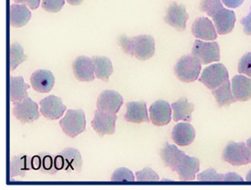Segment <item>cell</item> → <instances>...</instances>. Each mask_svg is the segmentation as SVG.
Masks as SVG:
<instances>
[{
	"label": "cell",
	"instance_id": "obj_1",
	"mask_svg": "<svg viewBox=\"0 0 251 190\" xmlns=\"http://www.w3.org/2000/svg\"><path fill=\"white\" fill-rule=\"evenodd\" d=\"M118 40L124 53L135 57L139 60L151 59L155 52L154 40L148 35H140L133 38L121 35Z\"/></svg>",
	"mask_w": 251,
	"mask_h": 190
},
{
	"label": "cell",
	"instance_id": "obj_2",
	"mask_svg": "<svg viewBox=\"0 0 251 190\" xmlns=\"http://www.w3.org/2000/svg\"><path fill=\"white\" fill-rule=\"evenodd\" d=\"M201 72V62L193 55L181 57L175 66V73L177 79L185 83L194 82L199 79Z\"/></svg>",
	"mask_w": 251,
	"mask_h": 190
},
{
	"label": "cell",
	"instance_id": "obj_3",
	"mask_svg": "<svg viewBox=\"0 0 251 190\" xmlns=\"http://www.w3.org/2000/svg\"><path fill=\"white\" fill-rule=\"evenodd\" d=\"M60 127L69 137L75 138L86 130L85 113L82 110H67L64 117L60 119Z\"/></svg>",
	"mask_w": 251,
	"mask_h": 190
},
{
	"label": "cell",
	"instance_id": "obj_4",
	"mask_svg": "<svg viewBox=\"0 0 251 190\" xmlns=\"http://www.w3.org/2000/svg\"><path fill=\"white\" fill-rule=\"evenodd\" d=\"M229 81L228 72L221 63L207 66L202 72L199 81L209 90H215Z\"/></svg>",
	"mask_w": 251,
	"mask_h": 190
},
{
	"label": "cell",
	"instance_id": "obj_5",
	"mask_svg": "<svg viewBox=\"0 0 251 190\" xmlns=\"http://www.w3.org/2000/svg\"><path fill=\"white\" fill-rule=\"evenodd\" d=\"M192 55L199 59L201 64H209L220 60V48L218 42H204L197 40L192 48Z\"/></svg>",
	"mask_w": 251,
	"mask_h": 190
},
{
	"label": "cell",
	"instance_id": "obj_6",
	"mask_svg": "<svg viewBox=\"0 0 251 190\" xmlns=\"http://www.w3.org/2000/svg\"><path fill=\"white\" fill-rule=\"evenodd\" d=\"M12 113L22 124H31L40 118L39 105L29 97L13 103Z\"/></svg>",
	"mask_w": 251,
	"mask_h": 190
},
{
	"label": "cell",
	"instance_id": "obj_7",
	"mask_svg": "<svg viewBox=\"0 0 251 190\" xmlns=\"http://www.w3.org/2000/svg\"><path fill=\"white\" fill-rule=\"evenodd\" d=\"M222 159L234 166L250 164V151L245 143L229 142L222 154Z\"/></svg>",
	"mask_w": 251,
	"mask_h": 190
},
{
	"label": "cell",
	"instance_id": "obj_8",
	"mask_svg": "<svg viewBox=\"0 0 251 190\" xmlns=\"http://www.w3.org/2000/svg\"><path fill=\"white\" fill-rule=\"evenodd\" d=\"M117 120L116 113L101 111L97 109L94 112L92 126L100 136L105 135H113L115 133V124Z\"/></svg>",
	"mask_w": 251,
	"mask_h": 190
},
{
	"label": "cell",
	"instance_id": "obj_9",
	"mask_svg": "<svg viewBox=\"0 0 251 190\" xmlns=\"http://www.w3.org/2000/svg\"><path fill=\"white\" fill-rule=\"evenodd\" d=\"M40 113L49 120L61 118L67 111L66 106L62 104L60 97L50 95L40 102Z\"/></svg>",
	"mask_w": 251,
	"mask_h": 190
},
{
	"label": "cell",
	"instance_id": "obj_10",
	"mask_svg": "<svg viewBox=\"0 0 251 190\" xmlns=\"http://www.w3.org/2000/svg\"><path fill=\"white\" fill-rule=\"evenodd\" d=\"M188 14L185 10V6L178 5L172 2L167 7L165 14V21L171 27H174L179 31H184L186 27V21L188 20Z\"/></svg>",
	"mask_w": 251,
	"mask_h": 190
},
{
	"label": "cell",
	"instance_id": "obj_11",
	"mask_svg": "<svg viewBox=\"0 0 251 190\" xmlns=\"http://www.w3.org/2000/svg\"><path fill=\"white\" fill-rule=\"evenodd\" d=\"M149 114L152 125L155 126L167 125L172 119L171 105L163 100L156 101L150 106Z\"/></svg>",
	"mask_w": 251,
	"mask_h": 190
},
{
	"label": "cell",
	"instance_id": "obj_12",
	"mask_svg": "<svg viewBox=\"0 0 251 190\" xmlns=\"http://www.w3.org/2000/svg\"><path fill=\"white\" fill-rule=\"evenodd\" d=\"M123 104L124 98L119 92L106 90L101 92L98 97L97 109L112 113H117Z\"/></svg>",
	"mask_w": 251,
	"mask_h": 190
},
{
	"label": "cell",
	"instance_id": "obj_13",
	"mask_svg": "<svg viewBox=\"0 0 251 190\" xmlns=\"http://www.w3.org/2000/svg\"><path fill=\"white\" fill-rule=\"evenodd\" d=\"M74 76L79 81H93L95 79L93 59L80 56L73 61Z\"/></svg>",
	"mask_w": 251,
	"mask_h": 190
},
{
	"label": "cell",
	"instance_id": "obj_14",
	"mask_svg": "<svg viewBox=\"0 0 251 190\" xmlns=\"http://www.w3.org/2000/svg\"><path fill=\"white\" fill-rule=\"evenodd\" d=\"M125 120L128 123L142 124L149 123L147 105L145 102H130L126 104V112Z\"/></svg>",
	"mask_w": 251,
	"mask_h": 190
},
{
	"label": "cell",
	"instance_id": "obj_15",
	"mask_svg": "<svg viewBox=\"0 0 251 190\" xmlns=\"http://www.w3.org/2000/svg\"><path fill=\"white\" fill-rule=\"evenodd\" d=\"M216 29L219 35H226L231 32L236 23V16L234 11L222 7L213 17Z\"/></svg>",
	"mask_w": 251,
	"mask_h": 190
},
{
	"label": "cell",
	"instance_id": "obj_16",
	"mask_svg": "<svg viewBox=\"0 0 251 190\" xmlns=\"http://www.w3.org/2000/svg\"><path fill=\"white\" fill-rule=\"evenodd\" d=\"M193 35L203 40H216L218 33L211 20L207 18H199L194 21L192 25Z\"/></svg>",
	"mask_w": 251,
	"mask_h": 190
},
{
	"label": "cell",
	"instance_id": "obj_17",
	"mask_svg": "<svg viewBox=\"0 0 251 190\" xmlns=\"http://www.w3.org/2000/svg\"><path fill=\"white\" fill-rule=\"evenodd\" d=\"M200 169V161L198 158L185 155L179 163L176 172L181 181H194Z\"/></svg>",
	"mask_w": 251,
	"mask_h": 190
},
{
	"label": "cell",
	"instance_id": "obj_18",
	"mask_svg": "<svg viewBox=\"0 0 251 190\" xmlns=\"http://www.w3.org/2000/svg\"><path fill=\"white\" fill-rule=\"evenodd\" d=\"M173 141L179 146H188L196 138V130L189 123H178L173 128Z\"/></svg>",
	"mask_w": 251,
	"mask_h": 190
},
{
	"label": "cell",
	"instance_id": "obj_19",
	"mask_svg": "<svg viewBox=\"0 0 251 190\" xmlns=\"http://www.w3.org/2000/svg\"><path fill=\"white\" fill-rule=\"evenodd\" d=\"M30 83L36 92L47 93L52 90L55 78L51 72L48 70H39L32 73Z\"/></svg>",
	"mask_w": 251,
	"mask_h": 190
},
{
	"label": "cell",
	"instance_id": "obj_20",
	"mask_svg": "<svg viewBox=\"0 0 251 190\" xmlns=\"http://www.w3.org/2000/svg\"><path fill=\"white\" fill-rule=\"evenodd\" d=\"M63 161V170L68 174L79 173L82 168V158L79 150L68 147L60 153Z\"/></svg>",
	"mask_w": 251,
	"mask_h": 190
},
{
	"label": "cell",
	"instance_id": "obj_21",
	"mask_svg": "<svg viewBox=\"0 0 251 190\" xmlns=\"http://www.w3.org/2000/svg\"><path fill=\"white\" fill-rule=\"evenodd\" d=\"M185 156L183 151L179 150L175 144H170L167 142L160 150V158L163 164L174 172H176L177 165Z\"/></svg>",
	"mask_w": 251,
	"mask_h": 190
},
{
	"label": "cell",
	"instance_id": "obj_22",
	"mask_svg": "<svg viewBox=\"0 0 251 190\" xmlns=\"http://www.w3.org/2000/svg\"><path fill=\"white\" fill-rule=\"evenodd\" d=\"M232 92L234 97L239 102L251 100V79L244 75L234 76L231 81Z\"/></svg>",
	"mask_w": 251,
	"mask_h": 190
},
{
	"label": "cell",
	"instance_id": "obj_23",
	"mask_svg": "<svg viewBox=\"0 0 251 190\" xmlns=\"http://www.w3.org/2000/svg\"><path fill=\"white\" fill-rule=\"evenodd\" d=\"M32 170L40 171L48 175H55L58 171L55 167L54 158L49 153H40V155L31 158Z\"/></svg>",
	"mask_w": 251,
	"mask_h": 190
},
{
	"label": "cell",
	"instance_id": "obj_24",
	"mask_svg": "<svg viewBox=\"0 0 251 190\" xmlns=\"http://www.w3.org/2000/svg\"><path fill=\"white\" fill-rule=\"evenodd\" d=\"M171 107L173 110V120L175 122H191L192 112L195 110V105L189 103L186 97H182L177 102L173 103Z\"/></svg>",
	"mask_w": 251,
	"mask_h": 190
},
{
	"label": "cell",
	"instance_id": "obj_25",
	"mask_svg": "<svg viewBox=\"0 0 251 190\" xmlns=\"http://www.w3.org/2000/svg\"><path fill=\"white\" fill-rule=\"evenodd\" d=\"M10 25L14 27L25 26L31 19V12L25 4H14L10 7Z\"/></svg>",
	"mask_w": 251,
	"mask_h": 190
},
{
	"label": "cell",
	"instance_id": "obj_26",
	"mask_svg": "<svg viewBox=\"0 0 251 190\" xmlns=\"http://www.w3.org/2000/svg\"><path fill=\"white\" fill-rule=\"evenodd\" d=\"M32 169L31 158L22 155L14 156L10 161V177H25Z\"/></svg>",
	"mask_w": 251,
	"mask_h": 190
},
{
	"label": "cell",
	"instance_id": "obj_27",
	"mask_svg": "<svg viewBox=\"0 0 251 190\" xmlns=\"http://www.w3.org/2000/svg\"><path fill=\"white\" fill-rule=\"evenodd\" d=\"M212 94L219 107H225L237 102L232 92L231 83L227 81L226 83L213 90Z\"/></svg>",
	"mask_w": 251,
	"mask_h": 190
},
{
	"label": "cell",
	"instance_id": "obj_28",
	"mask_svg": "<svg viewBox=\"0 0 251 190\" xmlns=\"http://www.w3.org/2000/svg\"><path fill=\"white\" fill-rule=\"evenodd\" d=\"M93 61L94 64L95 77L97 79L108 81L110 76L113 72V63L111 59H108L107 57L94 56Z\"/></svg>",
	"mask_w": 251,
	"mask_h": 190
},
{
	"label": "cell",
	"instance_id": "obj_29",
	"mask_svg": "<svg viewBox=\"0 0 251 190\" xmlns=\"http://www.w3.org/2000/svg\"><path fill=\"white\" fill-rule=\"evenodd\" d=\"M10 101L12 103L20 102L23 99L27 97V92L26 91L29 89V85L26 84L24 81V79L22 76L19 77H10Z\"/></svg>",
	"mask_w": 251,
	"mask_h": 190
},
{
	"label": "cell",
	"instance_id": "obj_30",
	"mask_svg": "<svg viewBox=\"0 0 251 190\" xmlns=\"http://www.w3.org/2000/svg\"><path fill=\"white\" fill-rule=\"evenodd\" d=\"M9 56H10V70L14 71L20 63L26 60V55L24 54L23 48L20 46L19 43H13L10 46L9 51Z\"/></svg>",
	"mask_w": 251,
	"mask_h": 190
},
{
	"label": "cell",
	"instance_id": "obj_31",
	"mask_svg": "<svg viewBox=\"0 0 251 190\" xmlns=\"http://www.w3.org/2000/svg\"><path fill=\"white\" fill-rule=\"evenodd\" d=\"M223 7L221 0H201L200 10L213 18L219 9Z\"/></svg>",
	"mask_w": 251,
	"mask_h": 190
},
{
	"label": "cell",
	"instance_id": "obj_32",
	"mask_svg": "<svg viewBox=\"0 0 251 190\" xmlns=\"http://www.w3.org/2000/svg\"><path fill=\"white\" fill-rule=\"evenodd\" d=\"M136 178L132 171L126 167H120L114 171L111 177L113 182H133Z\"/></svg>",
	"mask_w": 251,
	"mask_h": 190
},
{
	"label": "cell",
	"instance_id": "obj_33",
	"mask_svg": "<svg viewBox=\"0 0 251 190\" xmlns=\"http://www.w3.org/2000/svg\"><path fill=\"white\" fill-rule=\"evenodd\" d=\"M224 176L222 174H218L217 171L213 168H209L198 175V180L202 182H223Z\"/></svg>",
	"mask_w": 251,
	"mask_h": 190
},
{
	"label": "cell",
	"instance_id": "obj_34",
	"mask_svg": "<svg viewBox=\"0 0 251 190\" xmlns=\"http://www.w3.org/2000/svg\"><path fill=\"white\" fill-rule=\"evenodd\" d=\"M135 178L139 182H156L159 181L158 174L151 168L146 167L142 171H138L135 174Z\"/></svg>",
	"mask_w": 251,
	"mask_h": 190
},
{
	"label": "cell",
	"instance_id": "obj_35",
	"mask_svg": "<svg viewBox=\"0 0 251 190\" xmlns=\"http://www.w3.org/2000/svg\"><path fill=\"white\" fill-rule=\"evenodd\" d=\"M65 4V0H42L41 7L50 13H56L61 10Z\"/></svg>",
	"mask_w": 251,
	"mask_h": 190
},
{
	"label": "cell",
	"instance_id": "obj_36",
	"mask_svg": "<svg viewBox=\"0 0 251 190\" xmlns=\"http://www.w3.org/2000/svg\"><path fill=\"white\" fill-rule=\"evenodd\" d=\"M238 73L244 74L251 78V53L245 54L238 62Z\"/></svg>",
	"mask_w": 251,
	"mask_h": 190
},
{
	"label": "cell",
	"instance_id": "obj_37",
	"mask_svg": "<svg viewBox=\"0 0 251 190\" xmlns=\"http://www.w3.org/2000/svg\"><path fill=\"white\" fill-rule=\"evenodd\" d=\"M244 179L236 173H227L224 176L223 182H229V183H242Z\"/></svg>",
	"mask_w": 251,
	"mask_h": 190
},
{
	"label": "cell",
	"instance_id": "obj_38",
	"mask_svg": "<svg viewBox=\"0 0 251 190\" xmlns=\"http://www.w3.org/2000/svg\"><path fill=\"white\" fill-rule=\"evenodd\" d=\"M240 23L243 26L245 34L251 36V12L240 20Z\"/></svg>",
	"mask_w": 251,
	"mask_h": 190
},
{
	"label": "cell",
	"instance_id": "obj_39",
	"mask_svg": "<svg viewBox=\"0 0 251 190\" xmlns=\"http://www.w3.org/2000/svg\"><path fill=\"white\" fill-rule=\"evenodd\" d=\"M16 4H25L30 7L31 9H37L40 7V0H14Z\"/></svg>",
	"mask_w": 251,
	"mask_h": 190
},
{
	"label": "cell",
	"instance_id": "obj_40",
	"mask_svg": "<svg viewBox=\"0 0 251 190\" xmlns=\"http://www.w3.org/2000/svg\"><path fill=\"white\" fill-rule=\"evenodd\" d=\"M221 1L226 7H229V8L238 7L244 2V0H221Z\"/></svg>",
	"mask_w": 251,
	"mask_h": 190
},
{
	"label": "cell",
	"instance_id": "obj_41",
	"mask_svg": "<svg viewBox=\"0 0 251 190\" xmlns=\"http://www.w3.org/2000/svg\"><path fill=\"white\" fill-rule=\"evenodd\" d=\"M55 160V167L58 172L63 170V161H62V158L60 157V154L58 156H56L54 158Z\"/></svg>",
	"mask_w": 251,
	"mask_h": 190
},
{
	"label": "cell",
	"instance_id": "obj_42",
	"mask_svg": "<svg viewBox=\"0 0 251 190\" xmlns=\"http://www.w3.org/2000/svg\"><path fill=\"white\" fill-rule=\"evenodd\" d=\"M83 0H67V2L70 4V5H73V6H78L79 4L82 3Z\"/></svg>",
	"mask_w": 251,
	"mask_h": 190
},
{
	"label": "cell",
	"instance_id": "obj_43",
	"mask_svg": "<svg viewBox=\"0 0 251 190\" xmlns=\"http://www.w3.org/2000/svg\"><path fill=\"white\" fill-rule=\"evenodd\" d=\"M246 144H247L249 151H250V163H251V137L250 139H248Z\"/></svg>",
	"mask_w": 251,
	"mask_h": 190
},
{
	"label": "cell",
	"instance_id": "obj_44",
	"mask_svg": "<svg viewBox=\"0 0 251 190\" xmlns=\"http://www.w3.org/2000/svg\"><path fill=\"white\" fill-rule=\"evenodd\" d=\"M246 180L248 181V182H251V170L249 172V174L247 175V177H246Z\"/></svg>",
	"mask_w": 251,
	"mask_h": 190
},
{
	"label": "cell",
	"instance_id": "obj_45",
	"mask_svg": "<svg viewBox=\"0 0 251 190\" xmlns=\"http://www.w3.org/2000/svg\"></svg>",
	"mask_w": 251,
	"mask_h": 190
}]
</instances>
